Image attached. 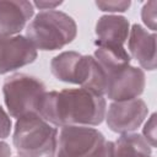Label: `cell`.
I'll return each instance as SVG.
<instances>
[{"mask_svg":"<svg viewBox=\"0 0 157 157\" xmlns=\"http://www.w3.org/2000/svg\"><path fill=\"white\" fill-rule=\"evenodd\" d=\"M104 141V135L96 128H59L56 148L53 157H93Z\"/></svg>","mask_w":157,"mask_h":157,"instance_id":"6","label":"cell"},{"mask_svg":"<svg viewBox=\"0 0 157 157\" xmlns=\"http://www.w3.org/2000/svg\"><path fill=\"white\" fill-rule=\"evenodd\" d=\"M17 157H18V156H17Z\"/></svg>","mask_w":157,"mask_h":157,"instance_id":"21","label":"cell"},{"mask_svg":"<svg viewBox=\"0 0 157 157\" xmlns=\"http://www.w3.org/2000/svg\"><path fill=\"white\" fill-rule=\"evenodd\" d=\"M38 50L25 34L0 38V75L11 74L32 64Z\"/></svg>","mask_w":157,"mask_h":157,"instance_id":"9","label":"cell"},{"mask_svg":"<svg viewBox=\"0 0 157 157\" xmlns=\"http://www.w3.org/2000/svg\"><path fill=\"white\" fill-rule=\"evenodd\" d=\"M146 85L145 71L139 66L128 67L108 77L104 97L110 102H121L140 98Z\"/></svg>","mask_w":157,"mask_h":157,"instance_id":"8","label":"cell"},{"mask_svg":"<svg viewBox=\"0 0 157 157\" xmlns=\"http://www.w3.org/2000/svg\"><path fill=\"white\" fill-rule=\"evenodd\" d=\"M142 125H144L142 132H141L142 137L146 140V142L152 148L156 147V139H157L156 137V126H157V124H156V113H152L145 120V123Z\"/></svg>","mask_w":157,"mask_h":157,"instance_id":"17","label":"cell"},{"mask_svg":"<svg viewBox=\"0 0 157 157\" xmlns=\"http://www.w3.org/2000/svg\"><path fill=\"white\" fill-rule=\"evenodd\" d=\"M93 58L103 69L108 77L125 67H128L131 63V56L124 45L119 44H101L96 45Z\"/></svg>","mask_w":157,"mask_h":157,"instance_id":"13","label":"cell"},{"mask_svg":"<svg viewBox=\"0 0 157 157\" xmlns=\"http://www.w3.org/2000/svg\"><path fill=\"white\" fill-rule=\"evenodd\" d=\"M157 13V1L156 0H150L145 2L141 7V20L144 25L146 26L145 28L148 29L150 32H156V16Z\"/></svg>","mask_w":157,"mask_h":157,"instance_id":"15","label":"cell"},{"mask_svg":"<svg viewBox=\"0 0 157 157\" xmlns=\"http://www.w3.org/2000/svg\"><path fill=\"white\" fill-rule=\"evenodd\" d=\"M0 157H11V147L4 140L0 141Z\"/></svg>","mask_w":157,"mask_h":157,"instance_id":"20","label":"cell"},{"mask_svg":"<svg viewBox=\"0 0 157 157\" xmlns=\"http://www.w3.org/2000/svg\"><path fill=\"white\" fill-rule=\"evenodd\" d=\"M126 42L128 53L139 63V67L144 71H153L156 69V33L134 23L130 26Z\"/></svg>","mask_w":157,"mask_h":157,"instance_id":"11","label":"cell"},{"mask_svg":"<svg viewBox=\"0 0 157 157\" xmlns=\"http://www.w3.org/2000/svg\"><path fill=\"white\" fill-rule=\"evenodd\" d=\"M12 132V120L5 108L0 104V141L5 140Z\"/></svg>","mask_w":157,"mask_h":157,"instance_id":"18","label":"cell"},{"mask_svg":"<svg viewBox=\"0 0 157 157\" xmlns=\"http://www.w3.org/2000/svg\"><path fill=\"white\" fill-rule=\"evenodd\" d=\"M53 76L66 83L92 90L102 96L107 88V75L93 55H83L66 50L55 55L50 61Z\"/></svg>","mask_w":157,"mask_h":157,"instance_id":"4","label":"cell"},{"mask_svg":"<svg viewBox=\"0 0 157 157\" xmlns=\"http://www.w3.org/2000/svg\"><path fill=\"white\" fill-rule=\"evenodd\" d=\"M130 32V22L121 15L107 13L98 18L94 28L96 45L119 44L124 45Z\"/></svg>","mask_w":157,"mask_h":157,"instance_id":"12","label":"cell"},{"mask_svg":"<svg viewBox=\"0 0 157 157\" xmlns=\"http://www.w3.org/2000/svg\"><path fill=\"white\" fill-rule=\"evenodd\" d=\"M148 117V105L141 98L110 102L104 120L109 130L118 135L136 132Z\"/></svg>","mask_w":157,"mask_h":157,"instance_id":"7","label":"cell"},{"mask_svg":"<svg viewBox=\"0 0 157 157\" xmlns=\"http://www.w3.org/2000/svg\"><path fill=\"white\" fill-rule=\"evenodd\" d=\"M107 99L104 96L83 87L47 91L39 115L55 128L91 126L96 128L104 121Z\"/></svg>","mask_w":157,"mask_h":157,"instance_id":"1","label":"cell"},{"mask_svg":"<svg viewBox=\"0 0 157 157\" xmlns=\"http://www.w3.org/2000/svg\"><path fill=\"white\" fill-rule=\"evenodd\" d=\"M96 6L107 13L118 15L119 12H125L131 5V1L126 0H104V1H96Z\"/></svg>","mask_w":157,"mask_h":157,"instance_id":"16","label":"cell"},{"mask_svg":"<svg viewBox=\"0 0 157 157\" xmlns=\"http://www.w3.org/2000/svg\"><path fill=\"white\" fill-rule=\"evenodd\" d=\"M32 1L0 0V38L21 34L34 16Z\"/></svg>","mask_w":157,"mask_h":157,"instance_id":"10","label":"cell"},{"mask_svg":"<svg viewBox=\"0 0 157 157\" xmlns=\"http://www.w3.org/2000/svg\"><path fill=\"white\" fill-rule=\"evenodd\" d=\"M1 92L6 112L11 118L18 119L39 112L47 88L43 81L33 75L13 72L4 80Z\"/></svg>","mask_w":157,"mask_h":157,"instance_id":"5","label":"cell"},{"mask_svg":"<svg viewBox=\"0 0 157 157\" xmlns=\"http://www.w3.org/2000/svg\"><path fill=\"white\" fill-rule=\"evenodd\" d=\"M114 157H153L152 147L139 132L119 135L114 141Z\"/></svg>","mask_w":157,"mask_h":157,"instance_id":"14","label":"cell"},{"mask_svg":"<svg viewBox=\"0 0 157 157\" xmlns=\"http://www.w3.org/2000/svg\"><path fill=\"white\" fill-rule=\"evenodd\" d=\"M34 9H39L40 11H49V10H56L63 1H52V0H39V1H32Z\"/></svg>","mask_w":157,"mask_h":157,"instance_id":"19","label":"cell"},{"mask_svg":"<svg viewBox=\"0 0 157 157\" xmlns=\"http://www.w3.org/2000/svg\"><path fill=\"white\" fill-rule=\"evenodd\" d=\"M26 37L37 50L53 52L70 44L77 34L75 20L59 10L39 11L26 27Z\"/></svg>","mask_w":157,"mask_h":157,"instance_id":"3","label":"cell"},{"mask_svg":"<svg viewBox=\"0 0 157 157\" xmlns=\"http://www.w3.org/2000/svg\"><path fill=\"white\" fill-rule=\"evenodd\" d=\"M59 129L38 113L16 119L12 128V145L18 157H53Z\"/></svg>","mask_w":157,"mask_h":157,"instance_id":"2","label":"cell"}]
</instances>
